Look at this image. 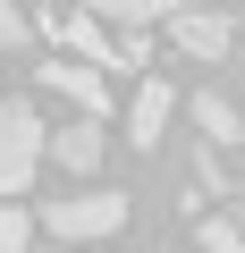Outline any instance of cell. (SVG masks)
<instances>
[{"mask_svg": "<svg viewBox=\"0 0 245 253\" xmlns=\"http://www.w3.org/2000/svg\"><path fill=\"white\" fill-rule=\"evenodd\" d=\"M43 152H51V161H59V169H68V177H93V169H101V152H110V144H101V126H93V118H76V126H59V135H51V144H43Z\"/></svg>", "mask_w": 245, "mask_h": 253, "instance_id": "52a82bcc", "label": "cell"}, {"mask_svg": "<svg viewBox=\"0 0 245 253\" xmlns=\"http://www.w3.org/2000/svg\"><path fill=\"white\" fill-rule=\"evenodd\" d=\"M43 228L59 245H101L127 228V194H68V203H43Z\"/></svg>", "mask_w": 245, "mask_h": 253, "instance_id": "6da1fadb", "label": "cell"}, {"mask_svg": "<svg viewBox=\"0 0 245 253\" xmlns=\"http://www.w3.org/2000/svg\"><path fill=\"white\" fill-rule=\"evenodd\" d=\"M43 84H51L76 118H93V126H101V110H110V76H93L85 59H51V68H43Z\"/></svg>", "mask_w": 245, "mask_h": 253, "instance_id": "5b68a950", "label": "cell"}, {"mask_svg": "<svg viewBox=\"0 0 245 253\" xmlns=\"http://www.w3.org/2000/svg\"><path fill=\"white\" fill-rule=\"evenodd\" d=\"M237 194H245V186H237Z\"/></svg>", "mask_w": 245, "mask_h": 253, "instance_id": "4fadbf2b", "label": "cell"}, {"mask_svg": "<svg viewBox=\"0 0 245 253\" xmlns=\"http://www.w3.org/2000/svg\"><path fill=\"white\" fill-rule=\"evenodd\" d=\"M169 118H178V93L152 76V84H136V110H127V144L136 152H152L161 135H169Z\"/></svg>", "mask_w": 245, "mask_h": 253, "instance_id": "8992f818", "label": "cell"}, {"mask_svg": "<svg viewBox=\"0 0 245 253\" xmlns=\"http://www.w3.org/2000/svg\"><path fill=\"white\" fill-rule=\"evenodd\" d=\"M26 34H34V26H26V17H17V9H9V0H0V51H17V42H26Z\"/></svg>", "mask_w": 245, "mask_h": 253, "instance_id": "8fae6325", "label": "cell"}, {"mask_svg": "<svg viewBox=\"0 0 245 253\" xmlns=\"http://www.w3.org/2000/svg\"><path fill=\"white\" fill-rule=\"evenodd\" d=\"M0 253H34V219L17 203H0Z\"/></svg>", "mask_w": 245, "mask_h": 253, "instance_id": "30bf717a", "label": "cell"}, {"mask_svg": "<svg viewBox=\"0 0 245 253\" xmlns=\"http://www.w3.org/2000/svg\"><path fill=\"white\" fill-rule=\"evenodd\" d=\"M169 42L186 59H237V17H203V9H178L169 17Z\"/></svg>", "mask_w": 245, "mask_h": 253, "instance_id": "277c9868", "label": "cell"}, {"mask_svg": "<svg viewBox=\"0 0 245 253\" xmlns=\"http://www.w3.org/2000/svg\"><path fill=\"white\" fill-rule=\"evenodd\" d=\"M43 34L59 42V59H85L93 76H101V68H127V51L110 42V26H101V17H43Z\"/></svg>", "mask_w": 245, "mask_h": 253, "instance_id": "3957f363", "label": "cell"}, {"mask_svg": "<svg viewBox=\"0 0 245 253\" xmlns=\"http://www.w3.org/2000/svg\"><path fill=\"white\" fill-rule=\"evenodd\" d=\"M43 118L26 101H0V194H26L34 186V161H43Z\"/></svg>", "mask_w": 245, "mask_h": 253, "instance_id": "7a4b0ae2", "label": "cell"}, {"mask_svg": "<svg viewBox=\"0 0 245 253\" xmlns=\"http://www.w3.org/2000/svg\"><path fill=\"white\" fill-rule=\"evenodd\" d=\"M186 110H195V126H203V144H237V135H245V118H237V101H220V93H195Z\"/></svg>", "mask_w": 245, "mask_h": 253, "instance_id": "ba28073f", "label": "cell"}, {"mask_svg": "<svg viewBox=\"0 0 245 253\" xmlns=\"http://www.w3.org/2000/svg\"><path fill=\"white\" fill-rule=\"evenodd\" d=\"M237 118H245V17H237Z\"/></svg>", "mask_w": 245, "mask_h": 253, "instance_id": "7c38bea8", "label": "cell"}, {"mask_svg": "<svg viewBox=\"0 0 245 253\" xmlns=\"http://www.w3.org/2000/svg\"><path fill=\"white\" fill-rule=\"evenodd\" d=\"M195 245H203V253H245V219H203Z\"/></svg>", "mask_w": 245, "mask_h": 253, "instance_id": "9c48e42d", "label": "cell"}]
</instances>
